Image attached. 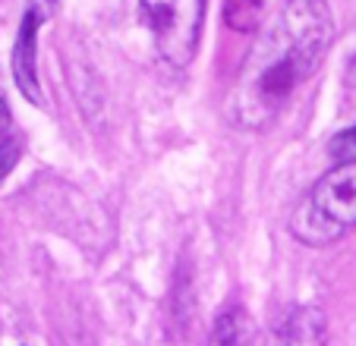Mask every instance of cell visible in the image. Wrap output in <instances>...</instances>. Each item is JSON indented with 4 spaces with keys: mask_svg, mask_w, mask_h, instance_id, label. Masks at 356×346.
Listing matches in <instances>:
<instances>
[{
    "mask_svg": "<svg viewBox=\"0 0 356 346\" xmlns=\"http://www.w3.org/2000/svg\"><path fill=\"white\" fill-rule=\"evenodd\" d=\"M57 10V0H32L29 10L22 13V26L16 35V47H13V76L16 85L22 88L32 104H44L38 88V32Z\"/></svg>",
    "mask_w": 356,
    "mask_h": 346,
    "instance_id": "4",
    "label": "cell"
},
{
    "mask_svg": "<svg viewBox=\"0 0 356 346\" xmlns=\"http://www.w3.org/2000/svg\"><path fill=\"white\" fill-rule=\"evenodd\" d=\"M331 148H334L337 158H347V154H353L356 151V126L343 129V133L337 135L334 142H331Z\"/></svg>",
    "mask_w": 356,
    "mask_h": 346,
    "instance_id": "8",
    "label": "cell"
},
{
    "mask_svg": "<svg viewBox=\"0 0 356 346\" xmlns=\"http://www.w3.org/2000/svg\"><path fill=\"white\" fill-rule=\"evenodd\" d=\"M356 226V160H343L312 186L290 214V233L306 246H328Z\"/></svg>",
    "mask_w": 356,
    "mask_h": 346,
    "instance_id": "2",
    "label": "cell"
},
{
    "mask_svg": "<svg viewBox=\"0 0 356 346\" xmlns=\"http://www.w3.org/2000/svg\"><path fill=\"white\" fill-rule=\"evenodd\" d=\"M256 346H325V315L312 306H290L265 327Z\"/></svg>",
    "mask_w": 356,
    "mask_h": 346,
    "instance_id": "5",
    "label": "cell"
},
{
    "mask_svg": "<svg viewBox=\"0 0 356 346\" xmlns=\"http://www.w3.org/2000/svg\"><path fill=\"white\" fill-rule=\"evenodd\" d=\"M209 346H243V318L236 312H224L211 331Z\"/></svg>",
    "mask_w": 356,
    "mask_h": 346,
    "instance_id": "7",
    "label": "cell"
},
{
    "mask_svg": "<svg viewBox=\"0 0 356 346\" xmlns=\"http://www.w3.org/2000/svg\"><path fill=\"white\" fill-rule=\"evenodd\" d=\"M334 38L325 0H284L249 47L227 94V113L240 129L262 133L293 101L296 88L322 67Z\"/></svg>",
    "mask_w": 356,
    "mask_h": 346,
    "instance_id": "1",
    "label": "cell"
},
{
    "mask_svg": "<svg viewBox=\"0 0 356 346\" xmlns=\"http://www.w3.org/2000/svg\"><path fill=\"white\" fill-rule=\"evenodd\" d=\"M10 120V110H7V98H3V88H0V129L7 126Z\"/></svg>",
    "mask_w": 356,
    "mask_h": 346,
    "instance_id": "10",
    "label": "cell"
},
{
    "mask_svg": "<svg viewBox=\"0 0 356 346\" xmlns=\"http://www.w3.org/2000/svg\"><path fill=\"white\" fill-rule=\"evenodd\" d=\"M139 13L158 53L174 67H186L199 47L205 0H139Z\"/></svg>",
    "mask_w": 356,
    "mask_h": 346,
    "instance_id": "3",
    "label": "cell"
},
{
    "mask_svg": "<svg viewBox=\"0 0 356 346\" xmlns=\"http://www.w3.org/2000/svg\"><path fill=\"white\" fill-rule=\"evenodd\" d=\"M262 10H265V0H224V19L236 32H252L259 26Z\"/></svg>",
    "mask_w": 356,
    "mask_h": 346,
    "instance_id": "6",
    "label": "cell"
},
{
    "mask_svg": "<svg viewBox=\"0 0 356 346\" xmlns=\"http://www.w3.org/2000/svg\"><path fill=\"white\" fill-rule=\"evenodd\" d=\"M13 164H16V145L10 139H3V135H0V180L13 170Z\"/></svg>",
    "mask_w": 356,
    "mask_h": 346,
    "instance_id": "9",
    "label": "cell"
}]
</instances>
